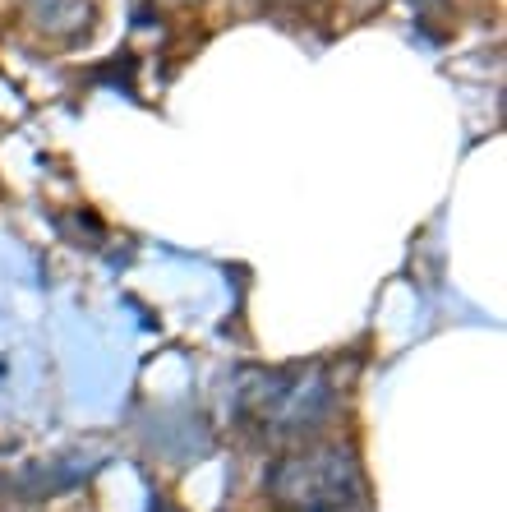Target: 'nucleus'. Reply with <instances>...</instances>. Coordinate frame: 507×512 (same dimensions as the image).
Instances as JSON below:
<instances>
[{
  "mask_svg": "<svg viewBox=\"0 0 507 512\" xmlns=\"http://www.w3.org/2000/svg\"><path fill=\"white\" fill-rule=\"evenodd\" d=\"M360 471L355 457L342 448L328 453H295L268 471V489L286 508H305V512H328V508H346L355 499Z\"/></svg>",
  "mask_w": 507,
  "mask_h": 512,
  "instance_id": "1",
  "label": "nucleus"
},
{
  "mask_svg": "<svg viewBox=\"0 0 507 512\" xmlns=\"http://www.w3.org/2000/svg\"><path fill=\"white\" fill-rule=\"evenodd\" d=\"M328 383L314 379V374H263L245 388L240 397V411L245 420H259L272 434H300V429H314L328 416Z\"/></svg>",
  "mask_w": 507,
  "mask_h": 512,
  "instance_id": "2",
  "label": "nucleus"
}]
</instances>
